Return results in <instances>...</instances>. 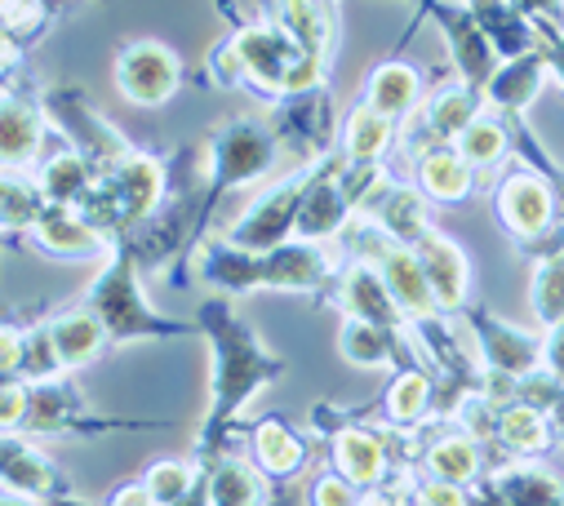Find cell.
Instances as JSON below:
<instances>
[{
	"label": "cell",
	"instance_id": "1",
	"mask_svg": "<svg viewBox=\"0 0 564 506\" xmlns=\"http://www.w3.org/2000/svg\"><path fill=\"white\" fill-rule=\"evenodd\" d=\"M196 329L209 342V414L200 422L192 458L200 466H209V462L227 458L240 414L258 400L262 387L280 383V377L290 373V364L258 338V329L223 294H214L209 302L196 307Z\"/></svg>",
	"mask_w": 564,
	"mask_h": 506
},
{
	"label": "cell",
	"instance_id": "2",
	"mask_svg": "<svg viewBox=\"0 0 564 506\" xmlns=\"http://www.w3.org/2000/svg\"><path fill=\"white\" fill-rule=\"evenodd\" d=\"M338 249L334 244H307V240H285L280 249L249 253L218 240H205L196 249V272L209 289L223 298L240 294H316L329 289L338 276Z\"/></svg>",
	"mask_w": 564,
	"mask_h": 506
},
{
	"label": "cell",
	"instance_id": "3",
	"mask_svg": "<svg viewBox=\"0 0 564 506\" xmlns=\"http://www.w3.org/2000/svg\"><path fill=\"white\" fill-rule=\"evenodd\" d=\"M80 302L98 316L107 342H165V338H196L200 329L187 320H170L148 302L143 267H138L133 249L116 240L107 267L94 276V285L80 294Z\"/></svg>",
	"mask_w": 564,
	"mask_h": 506
},
{
	"label": "cell",
	"instance_id": "4",
	"mask_svg": "<svg viewBox=\"0 0 564 506\" xmlns=\"http://www.w3.org/2000/svg\"><path fill=\"white\" fill-rule=\"evenodd\" d=\"M165 196H170V161L156 152H133L129 161H120L111 174L94 183L80 213L116 244L143 227L165 205Z\"/></svg>",
	"mask_w": 564,
	"mask_h": 506
},
{
	"label": "cell",
	"instance_id": "5",
	"mask_svg": "<svg viewBox=\"0 0 564 506\" xmlns=\"http://www.w3.org/2000/svg\"><path fill=\"white\" fill-rule=\"evenodd\" d=\"M280 134L271 130L267 111L262 116H231L205 139V196L209 209H218V200L227 191L253 187L262 178H271L280 169Z\"/></svg>",
	"mask_w": 564,
	"mask_h": 506
},
{
	"label": "cell",
	"instance_id": "6",
	"mask_svg": "<svg viewBox=\"0 0 564 506\" xmlns=\"http://www.w3.org/2000/svg\"><path fill=\"white\" fill-rule=\"evenodd\" d=\"M41 107H45V120L54 124V130L67 139L72 152H80L94 174H111L120 161H129L138 147L116 130V124L89 102L85 89H72V85H50L41 89Z\"/></svg>",
	"mask_w": 564,
	"mask_h": 506
},
{
	"label": "cell",
	"instance_id": "7",
	"mask_svg": "<svg viewBox=\"0 0 564 506\" xmlns=\"http://www.w3.org/2000/svg\"><path fill=\"white\" fill-rule=\"evenodd\" d=\"M316 178V161H303L299 169L280 174L267 191L253 196V205L223 231L227 244L236 249H249V253H267V249H280L285 240H294V222H299V209H303V196Z\"/></svg>",
	"mask_w": 564,
	"mask_h": 506
},
{
	"label": "cell",
	"instance_id": "8",
	"mask_svg": "<svg viewBox=\"0 0 564 506\" xmlns=\"http://www.w3.org/2000/svg\"><path fill=\"white\" fill-rule=\"evenodd\" d=\"M120 427H165V418H107L94 414L72 383V373L50 377V383L28 387V418L23 436L50 440V436H98V431H120Z\"/></svg>",
	"mask_w": 564,
	"mask_h": 506
},
{
	"label": "cell",
	"instance_id": "9",
	"mask_svg": "<svg viewBox=\"0 0 564 506\" xmlns=\"http://www.w3.org/2000/svg\"><path fill=\"white\" fill-rule=\"evenodd\" d=\"M271 130L280 134V143L303 152V161H321L338 147V111H334V98H329V85H316V89H299V94H285L275 98L271 111Z\"/></svg>",
	"mask_w": 564,
	"mask_h": 506
},
{
	"label": "cell",
	"instance_id": "10",
	"mask_svg": "<svg viewBox=\"0 0 564 506\" xmlns=\"http://www.w3.org/2000/svg\"><path fill=\"white\" fill-rule=\"evenodd\" d=\"M116 89L133 107H165L183 89V58L161 41H124L111 63Z\"/></svg>",
	"mask_w": 564,
	"mask_h": 506
},
{
	"label": "cell",
	"instance_id": "11",
	"mask_svg": "<svg viewBox=\"0 0 564 506\" xmlns=\"http://www.w3.org/2000/svg\"><path fill=\"white\" fill-rule=\"evenodd\" d=\"M458 320H463V329H467V338H471V346H476L485 369L520 377V383L542 369V329H516V324L489 316L480 302H471Z\"/></svg>",
	"mask_w": 564,
	"mask_h": 506
},
{
	"label": "cell",
	"instance_id": "12",
	"mask_svg": "<svg viewBox=\"0 0 564 506\" xmlns=\"http://www.w3.org/2000/svg\"><path fill=\"white\" fill-rule=\"evenodd\" d=\"M45 107L41 94H28L23 85H0V174L32 178V169L45 161Z\"/></svg>",
	"mask_w": 564,
	"mask_h": 506
},
{
	"label": "cell",
	"instance_id": "13",
	"mask_svg": "<svg viewBox=\"0 0 564 506\" xmlns=\"http://www.w3.org/2000/svg\"><path fill=\"white\" fill-rule=\"evenodd\" d=\"M494 209H498V222L511 240L529 244V240H542L546 231H555L560 213H555V191L546 183V174L538 169H516L507 174L498 187H494Z\"/></svg>",
	"mask_w": 564,
	"mask_h": 506
},
{
	"label": "cell",
	"instance_id": "14",
	"mask_svg": "<svg viewBox=\"0 0 564 506\" xmlns=\"http://www.w3.org/2000/svg\"><path fill=\"white\" fill-rule=\"evenodd\" d=\"M485 116V98L480 89L463 85V80H449V85H436L422 102V124L417 134H400V143H409V156L427 152V147H441V143H458L471 124Z\"/></svg>",
	"mask_w": 564,
	"mask_h": 506
},
{
	"label": "cell",
	"instance_id": "15",
	"mask_svg": "<svg viewBox=\"0 0 564 506\" xmlns=\"http://www.w3.org/2000/svg\"><path fill=\"white\" fill-rule=\"evenodd\" d=\"M356 218H369L378 231H387L391 240H400V244H409V249L436 227V222H432V200L422 196L413 183H395L391 174H382V178L369 187V196L360 200Z\"/></svg>",
	"mask_w": 564,
	"mask_h": 506
},
{
	"label": "cell",
	"instance_id": "16",
	"mask_svg": "<svg viewBox=\"0 0 564 506\" xmlns=\"http://www.w3.org/2000/svg\"><path fill=\"white\" fill-rule=\"evenodd\" d=\"M413 253H417L422 276H427V285H432V298H436L441 316L458 320L471 307V263H467V249L454 235H445L441 227H432L427 235L413 244Z\"/></svg>",
	"mask_w": 564,
	"mask_h": 506
},
{
	"label": "cell",
	"instance_id": "17",
	"mask_svg": "<svg viewBox=\"0 0 564 506\" xmlns=\"http://www.w3.org/2000/svg\"><path fill=\"white\" fill-rule=\"evenodd\" d=\"M28 244H36L45 258H72V263H94V258H111V240L80 213L67 205H45L41 218L23 231Z\"/></svg>",
	"mask_w": 564,
	"mask_h": 506
},
{
	"label": "cell",
	"instance_id": "18",
	"mask_svg": "<svg viewBox=\"0 0 564 506\" xmlns=\"http://www.w3.org/2000/svg\"><path fill=\"white\" fill-rule=\"evenodd\" d=\"M427 19L441 23V32L449 41V54H454V67H458V80L471 85V89H485L489 76L498 72V54H494L489 36L480 32V23L471 19V10L463 6V0H432Z\"/></svg>",
	"mask_w": 564,
	"mask_h": 506
},
{
	"label": "cell",
	"instance_id": "19",
	"mask_svg": "<svg viewBox=\"0 0 564 506\" xmlns=\"http://www.w3.org/2000/svg\"><path fill=\"white\" fill-rule=\"evenodd\" d=\"M262 19L285 32L312 63L329 72V58L338 50V14L334 0H267Z\"/></svg>",
	"mask_w": 564,
	"mask_h": 506
},
{
	"label": "cell",
	"instance_id": "20",
	"mask_svg": "<svg viewBox=\"0 0 564 506\" xmlns=\"http://www.w3.org/2000/svg\"><path fill=\"white\" fill-rule=\"evenodd\" d=\"M476 506H564V480H555L542 466L511 462L494 466L471 484Z\"/></svg>",
	"mask_w": 564,
	"mask_h": 506
},
{
	"label": "cell",
	"instance_id": "21",
	"mask_svg": "<svg viewBox=\"0 0 564 506\" xmlns=\"http://www.w3.org/2000/svg\"><path fill=\"white\" fill-rule=\"evenodd\" d=\"M329 466L351 480L360 493H373L387 484L391 475V453H387V440H382V427H369V422H347L338 436H329Z\"/></svg>",
	"mask_w": 564,
	"mask_h": 506
},
{
	"label": "cell",
	"instance_id": "22",
	"mask_svg": "<svg viewBox=\"0 0 564 506\" xmlns=\"http://www.w3.org/2000/svg\"><path fill=\"white\" fill-rule=\"evenodd\" d=\"M417 471L432 475V480H445V484L471 488L485 475V444L471 431H463L458 422H445L441 436H432L427 444H422Z\"/></svg>",
	"mask_w": 564,
	"mask_h": 506
},
{
	"label": "cell",
	"instance_id": "23",
	"mask_svg": "<svg viewBox=\"0 0 564 506\" xmlns=\"http://www.w3.org/2000/svg\"><path fill=\"white\" fill-rule=\"evenodd\" d=\"M312 458V440L299 436L285 418H262L249 427V462L271 480V484H285L294 480Z\"/></svg>",
	"mask_w": 564,
	"mask_h": 506
},
{
	"label": "cell",
	"instance_id": "24",
	"mask_svg": "<svg viewBox=\"0 0 564 506\" xmlns=\"http://www.w3.org/2000/svg\"><path fill=\"white\" fill-rule=\"evenodd\" d=\"M409 161H413V178L409 183L427 196L432 205H463V200H471L476 169L463 161L458 147L441 143V147H427V152H417Z\"/></svg>",
	"mask_w": 564,
	"mask_h": 506
},
{
	"label": "cell",
	"instance_id": "25",
	"mask_svg": "<svg viewBox=\"0 0 564 506\" xmlns=\"http://www.w3.org/2000/svg\"><path fill=\"white\" fill-rule=\"evenodd\" d=\"M546 63H542V54L533 50V54H520V58H507V63H498V72L489 76V85L480 89V98H485V111H494V116H524V107L542 94V85H546Z\"/></svg>",
	"mask_w": 564,
	"mask_h": 506
},
{
	"label": "cell",
	"instance_id": "26",
	"mask_svg": "<svg viewBox=\"0 0 564 506\" xmlns=\"http://www.w3.org/2000/svg\"><path fill=\"white\" fill-rule=\"evenodd\" d=\"M45 329H50V342H54V351H58V360H63L67 373L85 369L107 346V333H102L98 316L85 302H72V307L50 311L45 316Z\"/></svg>",
	"mask_w": 564,
	"mask_h": 506
},
{
	"label": "cell",
	"instance_id": "27",
	"mask_svg": "<svg viewBox=\"0 0 564 506\" xmlns=\"http://www.w3.org/2000/svg\"><path fill=\"white\" fill-rule=\"evenodd\" d=\"M391 147H400V124L373 107H351V116L343 120L338 130V152L351 165H387Z\"/></svg>",
	"mask_w": 564,
	"mask_h": 506
},
{
	"label": "cell",
	"instance_id": "28",
	"mask_svg": "<svg viewBox=\"0 0 564 506\" xmlns=\"http://www.w3.org/2000/svg\"><path fill=\"white\" fill-rule=\"evenodd\" d=\"M382 422L387 427H400V431H417L436 414V377L427 369H395L391 387L382 392V405H378Z\"/></svg>",
	"mask_w": 564,
	"mask_h": 506
},
{
	"label": "cell",
	"instance_id": "29",
	"mask_svg": "<svg viewBox=\"0 0 564 506\" xmlns=\"http://www.w3.org/2000/svg\"><path fill=\"white\" fill-rule=\"evenodd\" d=\"M360 102L373 107V111H382V116H391V120L400 124V120H409V116L417 111V102H422V72L409 67V63H400V58H387V63H378V67L369 72Z\"/></svg>",
	"mask_w": 564,
	"mask_h": 506
},
{
	"label": "cell",
	"instance_id": "30",
	"mask_svg": "<svg viewBox=\"0 0 564 506\" xmlns=\"http://www.w3.org/2000/svg\"><path fill=\"white\" fill-rule=\"evenodd\" d=\"M36 191H41V200L45 205H67V209H80L85 205V196L94 191V183H98V174H94V165L80 156V152H72V147H58L54 156H45L41 165H36Z\"/></svg>",
	"mask_w": 564,
	"mask_h": 506
},
{
	"label": "cell",
	"instance_id": "31",
	"mask_svg": "<svg viewBox=\"0 0 564 506\" xmlns=\"http://www.w3.org/2000/svg\"><path fill=\"white\" fill-rule=\"evenodd\" d=\"M209 480V506H271L275 484L249 462V458H218L205 466Z\"/></svg>",
	"mask_w": 564,
	"mask_h": 506
},
{
	"label": "cell",
	"instance_id": "32",
	"mask_svg": "<svg viewBox=\"0 0 564 506\" xmlns=\"http://www.w3.org/2000/svg\"><path fill=\"white\" fill-rule=\"evenodd\" d=\"M494 440H498L511 458L529 462V458H542V453L555 444V427H551V418H546L538 405L516 400V405L498 409V431H494Z\"/></svg>",
	"mask_w": 564,
	"mask_h": 506
},
{
	"label": "cell",
	"instance_id": "33",
	"mask_svg": "<svg viewBox=\"0 0 564 506\" xmlns=\"http://www.w3.org/2000/svg\"><path fill=\"white\" fill-rule=\"evenodd\" d=\"M529 311H533V329H551L564 320V240L551 253H538L533 258Z\"/></svg>",
	"mask_w": 564,
	"mask_h": 506
},
{
	"label": "cell",
	"instance_id": "34",
	"mask_svg": "<svg viewBox=\"0 0 564 506\" xmlns=\"http://www.w3.org/2000/svg\"><path fill=\"white\" fill-rule=\"evenodd\" d=\"M338 355H343L347 364H356V369H382V364L400 369L395 342H391L378 324L356 320V316H343V324H338Z\"/></svg>",
	"mask_w": 564,
	"mask_h": 506
},
{
	"label": "cell",
	"instance_id": "35",
	"mask_svg": "<svg viewBox=\"0 0 564 506\" xmlns=\"http://www.w3.org/2000/svg\"><path fill=\"white\" fill-rule=\"evenodd\" d=\"M454 147L463 152V161H467L476 174H489L494 165H502V161L511 156V130H507V120H502V116L485 111Z\"/></svg>",
	"mask_w": 564,
	"mask_h": 506
},
{
	"label": "cell",
	"instance_id": "36",
	"mask_svg": "<svg viewBox=\"0 0 564 506\" xmlns=\"http://www.w3.org/2000/svg\"><path fill=\"white\" fill-rule=\"evenodd\" d=\"M45 200L36 191L32 178H14V174H0V240L23 235L36 218H41Z\"/></svg>",
	"mask_w": 564,
	"mask_h": 506
},
{
	"label": "cell",
	"instance_id": "37",
	"mask_svg": "<svg viewBox=\"0 0 564 506\" xmlns=\"http://www.w3.org/2000/svg\"><path fill=\"white\" fill-rule=\"evenodd\" d=\"M200 475H205V466H200L196 458H161V462L148 466L143 488H148V497H152L156 506H174V502H183V497L196 488Z\"/></svg>",
	"mask_w": 564,
	"mask_h": 506
},
{
	"label": "cell",
	"instance_id": "38",
	"mask_svg": "<svg viewBox=\"0 0 564 506\" xmlns=\"http://www.w3.org/2000/svg\"><path fill=\"white\" fill-rule=\"evenodd\" d=\"M63 373H67V369H63L54 342H50L45 320L28 324V346H23V369H19V377H23L28 387H36V383H50V377H63Z\"/></svg>",
	"mask_w": 564,
	"mask_h": 506
},
{
	"label": "cell",
	"instance_id": "39",
	"mask_svg": "<svg viewBox=\"0 0 564 506\" xmlns=\"http://www.w3.org/2000/svg\"><path fill=\"white\" fill-rule=\"evenodd\" d=\"M356 502H360V488L343 480L334 466L316 471V480H307V493H303V506H356Z\"/></svg>",
	"mask_w": 564,
	"mask_h": 506
},
{
	"label": "cell",
	"instance_id": "40",
	"mask_svg": "<svg viewBox=\"0 0 564 506\" xmlns=\"http://www.w3.org/2000/svg\"><path fill=\"white\" fill-rule=\"evenodd\" d=\"M28 418V383L19 373H0V431H23Z\"/></svg>",
	"mask_w": 564,
	"mask_h": 506
},
{
	"label": "cell",
	"instance_id": "41",
	"mask_svg": "<svg viewBox=\"0 0 564 506\" xmlns=\"http://www.w3.org/2000/svg\"><path fill=\"white\" fill-rule=\"evenodd\" d=\"M533 36H538V54L546 72L564 85V23H533Z\"/></svg>",
	"mask_w": 564,
	"mask_h": 506
},
{
	"label": "cell",
	"instance_id": "42",
	"mask_svg": "<svg viewBox=\"0 0 564 506\" xmlns=\"http://www.w3.org/2000/svg\"><path fill=\"white\" fill-rule=\"evenodd\" d=\"M23 346H28V324H14L10 316H0V373L23 369Z\"/></svg>",
	"mask_w": 564,
	"mask_h": 506
},
{
	"label": "cell",
	"instance_id": "43",
	"mask_svg": "<svg viewBox=\"0 0 564 506\" xmlns=\"http://www.w3.org/2000/svg\"><path fill=\"white\" fill-rule=\"evenodd\" d=\"M23 63H28V41L0 23V85H10L23 72Z\"/></svg>",
	"mask_w": 564,
	"mask_h": 506
},
{
	"label": "cell",
	"instance_id": "44",
	"mask_svg": "<svg viewBox=\"0 0 564 506\" xmlns=\"http://www.w3.org/2000/svg\"><path fill=\"white\" fill-rule=\"evenodd\" d=\"M542 373L555 377V383H564V320L542 329Z\"/></svg>",
	"mask_w": 564,
	"mask_h": 506
},
{
	"label": "cell",
	"instance_id": "45",
	"mask_svg": "<svg viewBox=\"0 0 564 506\" xmlns=\"http://www.w3.org/2000/svg\"><path fill=\"white\" fill-rule=\"evenodd\" d=\"M529 23H564V0H511Z\"/></svg>",
	"mask_w": 564,
	"mask_h": 506
},
{
	"label": "cell",
	"instance_id": "46",
	"mask_svg": "<svg viewBox=\"0 0 564 506\" xmlns=\"http://www.w3.org/2000/svg\"><path fill=\"white\" fill-rule=\"evenodd\" d=\"M107 506H156V502L148 497L143 480H129V484H120V488L107 497Z\"/></svg>",
	"mask_w": 564,
	"mask_h": 506
},
{
	"label": "cell",
	"instance_id": "47",
	"mask_svg": "<svg viewBox=\"0 0 564 506\" xmlns=\"http://www.w3.org/2000/svg\"><path fill=\"white\" fill-rule=\"evenodd\" d=\"M174 506H209V480L200 475V480H196V488H192L183 502H174Z\"/></svg>",
	"mask_w": 564,
	"mask_h": 506
},
{
	"label": "cell",
	"instance_id": "48",
	"mask_svg": "<svg viewBox=\"0 0 564 506\" xmlns=\"http://www.w3.org/2000/svg\"><path fill=\"white\" fill-rule=\"evenodd\" d=\"M356 506H400V502H395L387 488H373V493H360V502H356Z\"/></svg>",
	"mask_w": 564,
	"mask_h": 506
},
{
	"label": "cell",
	"instance_id": "49",
	"mask_svg": "<svg viewBox=\"0 0 564 506\" xmlns=\"http://www.w3.org/2000/svg\"><path fill=\"white\" fill-rule=\"evenodd\" d=\"M413 6H417V14H427V6H432V0H413Z\"/></svg>",
	"mask_w": 564,
	"mask_h": 506
},
{
	"label": "cell",
	"instance_id": "50",
	"mask_svg": "<svg viewBox=\"0 0 564 506\" xmlns=\"http://www.w3.org/2000/svg\"><path fill=\"white\" fill-rule=\"evenodd\" d=\"M54 6H63V0H54Z\"/></svg>",
	"mask_w": 564,
	"mask_h": 506
}]
</instances>
